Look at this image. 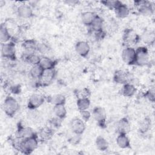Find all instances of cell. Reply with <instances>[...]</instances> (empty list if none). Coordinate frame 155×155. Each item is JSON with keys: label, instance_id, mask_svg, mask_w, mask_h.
Listing matches in <instances>:
<instances>
[{"label": "cell", "instance_id": "obj_1", "mask_svg": "<svg viewBox=\"0 0 155 155\" xmlns=\"http://www.w3.org/2000/svg\"><path fill=\"white\" fill-rule=\"evenodd\" d=\"M18 101L12 96H7L3 103V110L8 116H13L19 110Z\"/></svg>", "mask_w": 155, "mask_h": 155}, {"label": "cell", "instance_id": "obj_2", "mask_svg": "<svg viewBox=\"0 0 155 155\" xmlns=\"http://www.w3.org/2000/svg\"><path fill=\"white\" fill-rule=\"evenodd\" d=\"M136 59L134 64L143 66L149 62V54L147 49L144 47H140L136 50Z\"/></svg>", "mask_w": 155, "mask_h": 155}, {"label": "cell", "instance_id": "obj_3", "mask_svg": "<svg viewBox=\"0 0 155 155\" xmlns=\"http://www.w3.org/2000/svg\"><path fill=\"white\" fill-rule=\"evenodd\" d=\"M136 50L131 47L124 48L122 52V58L123 61L128 64H134L136 59Z\"/></svg>", "mask_w": 155, "mask_h": 155}, {"label": "cell", "instance_id": "obj_4", "mask_svg": "<svg viewBox=\"0 0 155 155\" xmlns=\"http://www.w3.org/2000/svg\"><path fill=\"white\" fill-rule=\"evenodd\" d=\"M1 54L4 58L14 59L15 58V47L12 42H7L2 44Z\"/></svg>", "mask_w": 155, "mask_h": 155}, {"label": "cell", "instance_id": "obj_5", "mask_svg": "<svg viewBox=\"0 0 155 155\" xmlns=\"http://www.w3.org/2000/svg\"><path fill=\"white\" fill-rule=\"evenodd\" d=\"M55 76V71L53 69L44 70L41 78L38 79V83L41 85L45 86L50 84Z\"/></svg>", "mask_w": 155, "mask_h": 155}, {"label": "cell", "instance_id": "obj_6", "mask_svg": "<svg viewBox=\"0 0 155 155\" xmlns=\"http://www.w3.org/2000/svg\"><path fill=\"white\" fill-rule=\"evenodd\" d=\"M44 101L45 99L42 95L38 93H34L30 96L28 99V108L31 110H35L42 105L44 104Z\"/></svg>", "mask_w": 155, "mask_h": 155}, {"label": "cell", "instance_id": "obj_7", "mask_svg": "<svg viewBox=\"0 0 155 155\" xmlns=\"http://www.w3.org/2000/svg\"><path fill=\"white\" fill-rule=\"evenodd\" d=\"M70 127L74 134L81 135L85 129V124L82 119L74 118L70 122Z\"/></svg>", "mask_w": 155, "mask_h": 155}, {"label": "cell", "instance_id": "obj_8", "mask_svg": "<svg viewBox=\"0 0 155 155\" xmlns=\"http://www.w3.org/2000/svg\"><path fill=\"white\" fill-rule=\"evenodd\" d=\"M135 5L138 8V10L139 12L145 16L151 15L153 12V8L151 6V4L148 2L145 1H138L135 2Z\"/></svg>", "mask_w": 155, "mask_h": 155}, {"label": "cell", "instance_id": "obj_9", "mask_svg": "<svg viewBox=\"0 0 155 155\" xmlns=\"http://www.w3.org/2000/svg\"><path fill=\"white\" fill-rule=\"evenodd\" d=\"M93 116L94 119L101 126L104 125L106 120L107 114L105 110L102 107H96L93 111Z\"/></svg>", "mask_w": 155, "mask_h": 155}, {"label": "cell", "instance_id": "obj_10", "mask_svg": "<svg viewBox=\"0 0 155 155\" xmlns=\"http://www.w3.org/2000/svg\"><path fill=\"white\" fill-rule=\"evenodd\" d=\"M16 135L17 138L21 139H25L36 136L35 133L32 128L30 127H24L22 126L18 127Z\"/></svg>", "mask_w": 155, "mask_h": 155}, {"label": "cell", "instance_id": "obj_11", "mask_svg": "<svg viewBox=\"0 0 155 155\" xmlns=\"http://www.w3.org/2000/svg\"><path fill=\"white\" fill-rule=\"evenodd\" d=\"M18 16L22 18H30L33 16V10L28 4L20 5L17 8Z\"/></svg>", "mask_w": 155, "mask_h": 155}, {"label": "cell", "instance_id": "obj_12", "mask_svg": "<svg viewBox=\"0 0 155 155\" xmlns=\"http://www.w3.org/2000/svg\"><path fill=\"white\" fill-rule=\"evenodd\" d=\"M75 50L78 54L81 56L85 57L88 54L90 50V47L89 44L87 42L79 41L76 44Z\"/></svg>", "mask_w": 155, "mask_h": 155}, {"label": "cell", "instance_id": "obj_13", "mask_svg": "<svg viewBox=\"0 0 155 155\" xmlns=\"http://www.w3.org/2000/svg\"><path fill=\"white\" fill-rule=\"evenodd\" d=\"M114 79L116 82L125 84L130 81V76L128 73L122 70H119L115 73Z\"/></svg>", "mask_w": 155, "mask_h": 155}, {"label": "cell", "instance_id": "obj_14", "mask_svg": "<svg viewBox=\"0 0 155 155\" xmlns=\"http://www.w3.org/2000/svg\"><path fill=\"white\" fill-rule=\"evenodd\" d=\"M22 47L24 50L25 54H33L37 50V44L33 40H26L23 42Z\"/></svg>", "mask_w": 155, "mask_h": 155}, {"label": "cell", "instance_id": "obj_15", "mask_svg": "<svg viewBox=\"0 0 155 155\" xmlns=\"http://www.w3.org/2000/svg\"><path fill=\"white\" fill-rule=\"evenodd\" d=\"M116 16L119 18H124L127 17L130 13L129 8L125 5L120 2L114 9Z\"/></svg>", "mask_w": 155, "mask_h": 155}, {"label": "cell", "instance_id": "obj_16", "mask_svg": "<svg viewBox=\"0 0 155 155\" xmlns=\"http://www.w3.org/2000/svg\"><path fill=\"white\" fill-rule=\"evenodd\" d=\"M116 143L118 147L121 148H128L130 145V139L127 137V134L123 133H119V136L116 138Z\"/></svg>", "mask_w": 155, "mask_h": 155}, {"label": "cell", "instance_id": "obj_17", "mask_svg": "<svg viewBox=\"0 0 155 155\" xmlns=\"http://www.w3.org/2000/svg\"><path fill=\"white\" fill-rule=\"evenodd\" d=\"M127 43L129 44H134L136 43L139 39V37L136 33L132 30H128L124 34V39Z\"/></svg>", "mask_w": 155, "mask_h": 155}, {"label": "cell", "instance_id": "obj_18", "mask_svg": "<svg viewBox=\"0 0 155 155\" xmlns=\"http://www.w3.org/2000/svg\"><path fill=\"white\" fill-rule=\"evenodd\" d=\"M11 38V35L8 28L5 24H1L0 29V39L2 44L7 43Z\"/></svg>", "mask_w": 155, "mask_h": 155}, {"label": "cell", "instance_id": "obj_19", "mask_svg": "<svg viewBox=\"0 0 155 155\" xmlns=\"http://www.w3.org/2000/svg\"><path fill=\"white\" fill-rule=\"evenodd\" d=\"M117 128L119 133L126 134L130 130V125L128 120L126 118L121 119L118 123Z\"/></svg>", "mask_w": 155, "mask_h": 155}, {"label": "cell", "instance_id": "obj_20", "mask_svg": "<svg viewBox=\"0 0 155 155\" xmlns=\"http://www.w3.org/2000/svg\"><path fill=\"white\" fill-rule=\"evenodd\" d=\"M90 27L94 32L102 31L104 27L103 19L100 16L96 15Z\"/></svg>", "mask_w": 155, "mask_h": 155}, {"label": "cell", "instance_id": "obj_21", "mask_svg": "<svg viewBox=\"0 0 155 155\" xmlns=\"http://www.w3.org/2000/svg\"><path fill=\"white\" fill-rule=\"evenodd\" d=\"M39 64L44 70H48L54 68L55 62L53 60L48 57H42L41 58Z\"/></svg>", "mask_w": 155, "mask_h": 155}, {"label": "cell", "instance_id": "obj_22", "mask_svg": "<svg viewBox=\"0 0 155 155\" xmlns=\"http://www.w3.org/2000/svg\"><path fill=\"white\" fill-rule=\"evenodd\" d=\"M96 15L91 12H85L81 15V20L85 25L90 26Z\"/></svg>", "mask_w": 155, "mask_h": 155}, {"label": "cell", "instance_id": "obj_23", "mask_svg": "<svg viewBox=\"0 0 155 155\" xmlns=\"http://www.w3.org/2000/svg\"><path fill=\"white\" fill-rule=\"evenodd\" d=\"M44 70L41 67L39 64L32 65L30 70V74L31 78H33L34 79L38 80L42 74Z\"/></svg>", "mask_w": 155, "mask_h": 155}, {"label": "cell", "instance_id": "obj_24", "mask_svg": "<svg viewBox=\"0 0 155 155\" xmlns=\"http://www.w3.org/2000/svg\"><path fill=\"white\" fill-rule=\"evenodd\" d=\"M122 91L124 96L126 97H131L135 94L136 88L132 84L126 83L124 84Z\"/></svg>", "mask_w": 155, "mask_h": 155}, {"label": "cell", "instance_id": "obj_25", "mask_svg": "<svg viewBox=\"0 0 155 155\" xmlns=\"http://www.w3.org/2000/svg\"><path fill=\"white\" fill-rule=\"evenodd\" d=\"M53 112L55 116L60 119H64L67 114V110L64 105H54Z\"/></svg>", "mask_w": 155, "mask_h": 155}, {"label": "cell", "instance_id": "obj_26", "mask_svg": "<svg viewBox=\"0 0 155 155\" xmlns=\"http://www.w3.org/2000/svg\"><path fill=\"white\" fill-rule=\"evenodd\" d=\"M24 58L26 62H27L28 63H29L32 65H35L39 64L41 58L39 55L36 54V53H33V54H25Z\"/></svg>", "mask_w": 155, "mask_h": 155}, {"label": "cell", "instance_id": "obj_27", "mask_svg": "<svg viewBox=\"0 0 155 155\" xmlns=\"http://www.w3.org/2000/svg\"><path fill=\"white\" fill-rule=\"evenodd\" d=\"M90 105V101L88 97L78 98L77 101V106L79 111L87 110Z\"/></svg>", "mask_w": 155, "mask_h": 155}, {"label": "cell", "instance_id": "obj_28", "mask_svg": "<svg viewBox=\"0 0 155 155\" xmlns=\"http://www.w3.org/2000/svg\"><path fill=\"white\" fill-rule=\"evenodd\" d=\"M96 145L98 150L101 151H105L108 147V143L105 138L99 136L96 140Z\"/></svg>", "mask_w": 155, "mask_h": 155}, {"label": "cell", "instance_id": "obj_29", "mask_svg": "<svg viewBox=\"0 0 155 155\" xmlns=\"http://www.w3.org/2000/svg\"><path fill=\"white\" fill-rule=\"evenodd\" d=\"M50 101L54 105H64L65 102V97L64 95L57 94L52 96L50 97Z\"/></svg>", "mask_w": 155, "mask_h": 155}, {"label": "cell", "instance_id": "obj_30", "mask_svg": "<svg viewBox=\"0 0 155 155\" xmlns=\"http://www.w3.org/2000/svg\"><path fill=\"white\" fill-rule=\"evenodd\" d=\"M142 40L144 41V42L147 43L148 44H153L154 41L155 39V36L154 33L153 31H147L145 32L142 38Z\"/></svg>", "mask_w": 155, "mask_h": 155}, {"label": "cell", "instance_id": "obj_31", "mask_svg": "<svg viewBox=\"0 0 155 155\" xmlns=\"http://www.w3.org/2000/svg\"><path fill=\"white\" fill-rule=\"evenodd\" d=\"M105 6L107 7L111 8V9H115L116 7L121 2L118 1H105L102 2Z\"/></svg>", "mask_w": 155, "mask_h": 155}, {"label": "cell", "instance_id": "obj_32", "mask_svg": "<svg viewBox=\"0 0 155 155\" xmlns=\"http://www.w3.org/2000/svg\"><path fill=\"white\" fill-rule=\"evenodd\" d=\"M151 126V122L148 119H144L140 124V130L143 132L147 131Z\"/></svg>", "mask_w": 155, "mask_h": 155}, {"label": "cell", "instance_id": "obj_33", "mask_svg": "<svg viewBox=\"0 0 155 155\" xmlns=\"http://www.w3.org/2000/svg\"><path fill=\"white\" fill-rule=\"evenodd\" d=\"M52 135V133L51 130L49 128H44L41 130L40 133V136L43 139H48Z\"/></svg>", "mask_w": 155, "mask_h": 155}, {"label": "cell", "instance_id": "obj_34", "mask_svg": "<svg viewBox=\"0 0 155 155\" xmlns=\"http://www.w3.org/2000/svg\"><path fill=\"white\" fill-rule=\"evenodd\" d=\"M80 114H81L82 119L85 122L88 121L91 117V113L87 110L80 111Z\"/></svg>", "mask_w": 155, "mask_h": 155}, {"label": "cell", "instance_id": "obj_35", "mask_svg": "<svg viewBox=\"0 0 155 155\" xmlns=\"http://www.w3.org/2000/svg\"><path fill=\"white\" fill-rule=\"evenodd\" d=\"M47 50H48V47L43 43L37 44V50H38L39 52L44 53L46 52Z\"/></svg>", "mask_w": 155, "mask_h": 155}, {"label": "cell", "instance_id": "obj_36", "mask_svg": "<svg viewBox=\"0 0 155 155\" xmlns=\"http://www.w3.org/2000/svg\"><path fill=\"white\" fill-rule=\"evenodd\" d=\"M147 97L151 101H154V91H149L147 94Z\"/></svg>", "mask_w": 155, "mask_h": 155}]
</instances>
